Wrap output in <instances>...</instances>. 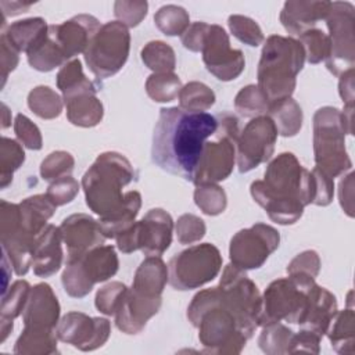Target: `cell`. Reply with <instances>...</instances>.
<instances>
[{"mask_svg": "<svg viewBox=\"0 0 355 355\" xmlns=\"http://www.w3.org/2000/svg\"><path fill=\"white\" fill-rule=\"evenodd\" d=\"M187 319L198 327V338L208 354H240L248 340L233 313L219 300L218 288H205L193 297Z\"/></svg>", "mask_w": 355, "mask_h": 355, "instance_id": "4", "label": "cell"}, {"mask_svg": "<svg viewBox=\"0 0 355 355\" xmlns=\"http://www.w3.org/2000/svg\"><path fill=\"white\" fill-rule=\"evenodd\" d=\"M176 236L180 244H193L205 236V223L193 214L182 215L176 222Z\"/></svg>", "mask_w": 355, "mask_h": 355, "instance_id": "47", "label": "cell"}, {"mask_svg": "<svg viewBox=\"0 0 355 355\" xmlns=\"http://www.w3.org/2000/svg\"><path fill=\"white\" fill-rule=\"evenodd\" d=\"M61 243V230L54 225H47L36 237L32 252V268L36 276L49 277L60 270L62 263Z\"/></svg>", "mask_w": 355, "mask_h": 355, "instance_id": "25", "label": "cell"}, {"mask_svg": "<svg viewBox=\"0 0 355 355\" xmlns=\"http://www.w3.org/2000/svg\"><path fill=\"white\" fill-rule=\"evenodd\" d=\"M234 108L241 116L255 118L259 115H266L269 101L258 86L248 85L237 93L234 98Z\"/></svg>", "mask_w": 355, "mask_h": 355, "instance_id": "39", "label": "cell"}, {"mask_svg": "<svg viewBox=\"0 0 355 355\" xmlns=\"http://www.w3.org/2000/svg\"><path fill=\"white\" fill-rule=\"evenodd\" d=\"M201 53L207 69L219 80H233L244 71L243 51L230 47L229 36L219 25H209Z\"/></svg>", "mask_w": 355, "mask_h": 355, "instance_id": "17", "label": "cell"}, {"mask_svg": "<svg viewBox=\"0 0 355 355\" xmlns=\"http://www.w3.org/2000/svg\"><path fill=\"white\" fill-rule=\"evenodd\" d=\"M218 128L212 140H207L194 172V184L218 183L229 178L236 159V141L240 135L239 121L234 115L223 112L216 115Z\"/></svg>", "mask_w": 355, "mask_h": 355, "instance_id": "8", "label": "cell"}, {"mask_svg": "<svg viewBox=\"0 0 355 355\" xmlns=\"http://www.w3.org/2000/svg\"><path fill=\"white\" fill-rule=\"evenodd\" d=\"M62 241L67 244V261L79 258L90 250L103 245L107 239L98 225L86 214H73L65 218L60 226Z\"/></svg>", "mask_w": 355, "mask_h": 355, "instance_id": "20", "label": "cell"}, {"mask_svg": "<svg viewBox=\"0 0 355 355\" xmlns=\"http://www.w3.org/2000/svg\"><path fill=\"white\" fill-rule=\"evenodd\" d=\"M320 270V258L316 251L306 250L301 254H298L288 265H287V273H305L312 277H316Z\"/></svg>", "mask_w": 355, "mask_h": 355, "instance_id": "52", "label": "cell"}, {"mask_svg": "<svg viewBox=\"0 0 355 355\" xmlns=\"http://www.w3.org/2000/svg\"><path fill=\"white\" fill-rule=\"evenodd\" d=\"M293 334L294 331L282 324L280 322L266 324L263 326L262 333L258 338L259 348L269 355L287 354Z\"/></svg>", "mask_w": 355, "mask_h": 355, "instance_id": "40", "label": "cell"}, {"mask_svg": "<svg viewBox=\"0 0 355 355\" xmlns=\"http://www.w3.org/2000/svg\"><path fill=\"white\" fill-rule=\"evenodd\" d=\"M263 180L251 183L254 201L279 225L295 223L304 208L313 202V178L293 153H282L265 171Z\"/></svg>", "mask_w": 355, "mask_h": 355, "instance_id": "3", "label": "cell"}, {"mask_svg": "<svg viewBox=\"0 0 355 355\" xmlns=\"http://www.w3.org/2000/svg\"><path fill=\"white\" fill-rule=\"evenodd\" d=\"M304 62L305 53L298 40L280 35L266 39L258 64L257 86L269 104L291 97Z\"/></svg>", "mask_w": 355, "mask_h": 355, "instance_id": "5", "label": "cell"}, {"mask_svg": "<svg viewBox=\"0 0 355 355\" xmlns=\"http://www.w3.org/2000/svg\"><path fill=\"white\" fill-rule=\"evenodd\" d=\"M331 347L338 354H354L355 344V313L354 308L337 311L326 333Z\"/></svg>", "mask_w": 355, "mask_h": 355, "instance_id": "31", "label": "cell"}, {"mask_svg": "<svg viewBox=\"0 0 355 355\" xmlns=\"http://www.w3.org/2000/svg\"><path fill=\"white\" fill-rule=\"evenodd\" d=\"M101 28L98 19L89 14H79L62 24L49 25V32L62 53L65 61L85 53L93 36Z\"/></svg>", "mask_w": 355, "mask_h": 355, "instance_id": "19", "label": "cell"}, {"mask_svg": "<svg viewBox=\"0 0 355 355\" xmlns=\"http://www.w3.org/2000/svg\"><path fill=\"white\" fill-rule=\"evenodd\" d=\"M130 49L129 28L119 21H110L93 36L83 55L89 69L105 79L122 69Z\"/></svg>", "mask_w": 355, "mask_h": 355, "instance_id": "12", "label": "cell"}, {"mask_svg": "<svg viewBox=\"0 0 355 355\" xmlns=\"http://www.w3.org/2000/svg\"><path fill=\"white\" fill-rule=\"evenodd\" d=\"M329 8L330 1H286L280 12V22L288 33L300 36L304 32L313 29L318 21L324 19Z\"/></svg>", "mask_w": 355, "mask_h": 355, "instance_id": "26", "label": "cell"}, {"mask_svg": "<svg viewBox=\"0 0 355 355\" xmlns=\"http://www.w3.org/2000/svg\"><path fill=\"white\" fill-rule=\"evenodd\" d=\"M128 287L121 282H111L96 294V308L104 315H114L119 306Z\"/></svg>", "mask_w": 355, "mask_h": 355, "instance_id": "46", "label": "cell"}, {"mask_svg": "<svg viewBox=\"0 0 355 355\" xmlns=\"http://www.w3.org/2000/svg\"><path fill=\"white\" fill-rule=\"evenodd\" d=\"M97 90L94 83L87 78L82 83L62 92L67 118L71 123L82 128H92L101 122L104 110L101 101L96 97Z\"/></svg>", "mask_w": 355, "mask_h": 355, "instance_id": "21", "label": "cell"}, {"mask_svg": "<svg viewBox=\"0 0 355 355\" xmlns=\"http://www.w3.org/2000/svg\"><path fill=\"white\" fill-rule=\"evenodd\" d=\"M75 165L73 157L67 151H54L49 154L42 165L40 175L44 180H57L72 172Z\"/></svg>", "mask_w": 355, "mask_h": 355, "instance_id": "45", "label": "cell"}, {"mask_svg": "<svg viewBox=\"0 0 355 355\" xmlns=\"http://www.w3.org/2000/svg\"><path fill=\"white\" fill-rule=\"evenodd\" d=\"M214 103L215 93L201 82H190L179 93V107L186 111L201 112L211 108Z\"/></svg>", "mask_w": 355, "mask_h": 355, "instance_id": "38", "label": "cell"}, {"mask_svg": "<svg viewBox=\"0 0 355 355\" xmlns=\"http://www.w3.org/2000/svg\"><path fill=\"white\" fill-rule=\"evenodd\" d=\"M304 49L305 60L309 64H319L322 61H326L329 57L330 50V40L329 36L318 28L309 29L300 35L298 40Z\"/></svg>", "mask_w": 355, "mask_h": 355, "instance_id": "43", "label": "cell"}, {"mask_svg": "<svg viewBox=\"0 0 355 355\" xmlns=\"http://www.w3.org/2000/svg\"><path fill=\"white\" fill-rule=\"evenodd\" d=\"M147 1L119 0L114 4V14L119 22H122L128 28H132L137 26L144 19V17L147 15Z\"/></svg>", "mask_w": 355, "mask_h": 355, "instance_id": "48", "label": "cell"}, {"mask_svg": "<svg viewBox=\"0 0 355 355\" xmlns=\"http://www.w3.org/2000/svg\"><path fill=\"white\" fill-rule=\"evenodd\" d=\"M28 105L37 116L54 119L62 111V98L49 86H37L28 96Z\"/></svg>", "mask_w": 355, "mask_h": 355, "instance_id": "34", "label": "cell"}, {"mask_svg": "<svg viewBox=\"0 0 355 355\" xmlns=\"http://www.w3.org/2000/svg\"><path fill=\"white\" fill-rule=\"evenodd\" d=\"M266 115L275 122L277 133L284 137L295 136L302 126V110L298 103L288 97L269 104Z\"/></svg>", "mask_w": 355, "mask_h": 355, "instance_id": "30", "label": "cell"}, {"mask_svg": "<svg viewBox=\"0 0 355 355\" xmlns=\"http://www.w3.org/2000/svg\"><path fill=\"white\" fill-rule=\"evenodd\" d=\"M168 282V266L159 257H147L137 268L132 288L148 297H161Z\"/></svg>", "mask_w": 355, "mask_h": 355, "instance_id": "28", "label": "cell"}, {"mask_svg": "<svg viewBox=\"0 0 355 355\" xmlns=\"http://www.w3.org/2000/svg\"><path fill=\"white\" fill-rule=\"evenodd\" d=\"M29 293L31 286L26 280L14 282L1 297V319L12 320L24 313Z\"/></svg>", "mask_w": 355, "mask_h": 355, "instance_id": "42", "label": "cell"}, {"mask_svg": "<svg viewBox=\"0 0 355 355\" xmlns=\"http://www.w3.org/2000/svg\"><path fill=\"white\" fill-rule=\"evenodd\" d=\"M216 288L220 304L233 313L241 333L251 338L259 326L258 319L262 305V297L255 283L248 279L245 270L229 263L225 266Z\"/></svg>", "mask_w": 355, "mask_h": 355, "instance_id": "9", "label": "cell"}, {"mask_svg": "<svg viewBox=\"0 0 355 355\" xmlns=\"http://www.w3.org/2000/svg\"><path fill=\"white\" fill-rule=\"evenodd\" d=\"M216 128V116L207 111L162 108L153 133V162L171 175L193 182L204 146Z\"/></svg>", "mask_w": 355, "mask_h": 355, "instance_id": "2", "label": "cell"}, {"mask_svg": "<svg viewBox=\"0 0 355 355\" xmlns=\"http://www.w3.org/2000/svg\"><path fill=\"white\" fill-rule=\"evenodd\" d=\"M58 340L80 351H93L110 337L111 324L104 318H90L82 312H68L57 324Z\"/></svg>", "mask_w": 355, "mask_h": 355, "instance_id": "18", "label": "cell"}, {"mask_svg": "<svg viewBox=\"0 0 355 355\" xmlns=\"http://www.w3.org/2000/svg\"><path fill=\"white\" fill-rule=\"evenodd\" d=\"M222 268L219 250L211 243L189 247L171 258L168 282L175 290L198 288L214 280Z\"/></svg>", "mask_w": 355, "mask_h": 355, "instance_id": "11", "label": "cell"}, {"mask_svg": "<svg viewBox=\"0 0 355 355\" xmlns=\"http://www.w3.org/2000/svg\"><path fill=\"white\" fill-rule=\"evenodd\" d=\"M1 251L10 259L18 276L25 275L32 266V252L36 237L28 233L18 219V204L1 201L0 204Z\"/></svg>", "mask_w": 355, "mask_h": 355, "instance_id": "16", "label": "cell"}, {"mask_svg": "<svg viewBox=\"0 0 355 355\" xmlns=\"http://www.w3.org/2000/svg\"><path fill=\"white\" fill-rule=\"evenodd\" d=\"M25 153L22 146L8 137H1L0 144V180L1 189H6L11 180L14 172L24 164Z\"/></svg>", "mask_w": 355, "mask_h": 355, "instance_id": "37", "label": "cell"}, {"mask_svg": "<svg viewBox=\"0 0 355 355\" xmlns=\"http://www.w3.org/2000/svg\"><path fill=\"white\" fill-rule=\"evenodd\" d=\"M79 191V183L71 176H62L57 180H53L51 184L47 187V196L49 198L57 205H64L71 202Z\"/></svg>", "mask_w": 355, "mask_h": 355, "instance_id": "49", "label": "cell"}, {"mask_svg": "<svg viewBox=\"0 0 355 355\" xmlns=\"http://www.w3.org/2000/svg\"><path fill=\"white\" fill-rule=\"evenodd\" d=\"M135 178L136 171L129 159L114 151L100 154L82 178L86 204L100 216L98 225L107 239L126 230L139 214L140 193H122Z\"/></svg>", "mask_w": 355, "mask_h": 355, "instance_id": "1", "label": "cell"}, {"mask_svg": "<svg viewBox=\"0 0 355 355\" xmlns=\"http://www.w3.org/2000/svg\"><path fill=\"white\" fill-rule=\"evenodd\" d=\"M60 304L47 283H39L31 288L28 302L24 309L25 327L54 329L58 324Z\"/></svg>", "mask_w": 355, "mask_h": 355, "instance_id": "24", "label": "cell"}, {"mask_svg": "<svg viewBox=\"0 0 355 355\" xmlns=\"http://www.w3.org/2000/svg\"><path fill=\"white\" fill-rule=\"evenodd\" d=\"M1 71H3V85L7 79L8 72L14 71L18 65V50L6 39L4 35H1Z\"/></svg>", "mask_w": 355, "mask_h": 355, "instance_id": "56", "label": "cell"}, {"mask_svg": "<svg viewBox=\"0 0 355 355\" xmlns=\"http://www.w3.org/2000/svg\"><path fill=\"white\" fill-rule=\"evenodd\" d=\"M119 261L112 245H98L85 255L67 261L61 282L68 295L86 297L96 283L112 277L118 272Z\"/></svg>", "mask_w": 355, "mask_h": 355, "instance_id": "10", "label": "cell"}, {"mask_svg": "<svg viewBox=\"0 0 355 355\" xmlns=\"http://www.w3.org/2000/svg\"><path fill=\"white\" fill-rule=\"evenodd\" d=\"M277 129L269 115L252 118L240 132L236 141L237 166L245 173L270 159L277 140Z\"/></svg>", "mask_w": 355, "mask_h": 355, "instance_id": "15", "label": "cell"}, {"mask_svg": "<svg viewBox=\"0 0 355 355\" xmlns=\"http://www.w3.org/2000/svg\"><path fill=\"white\" fill-rule=\"evenodd\" d=\"M32 3H21V1H1L0 7L6 15H17L21 12H26Z\"/></svg>", "mask_w": 355, "mask_h": 355, "instance_id": "58", "label": "cell"}, {"mask_svg": "<svg viewBox=\"0 0 355 355\" xmlns=\"http://www.w3.org/2000/svg\"><path fill=\"white\" fill-rule=\"evenodd\" d=\"M49 25L40 17L21 19L11 24L3 35L18 50L28 53L46 33Z\"/></svg>", "mask_w": 355, "mask_h": 355, "instance_id": "29", "label": "cell"}, {"mask_svg": "<svg viewBox=\"0 0 355 355\" xmlns=\"http://www.w3.org/2000/svg\"><path fill=\"white\" fill-rule=\"evenodd\" d=\"M227 24H229V29L233 33V36L248 46L257 47L265 40L262 29L250 17L230 15L227 19Z\"/></svg>", "mask_w": 355, "mask_h": 355, "instance_id": "44", "label": "cell"}, {"mask_svg": "<svg viewBox=\"0 0 355 355\" xmlns=\"http://www.w3.org/2000/svg\"><path fill=\"white\" fill-rule=\"evenodd\" d=\"M157 28L166 36H182L190 26L189 12L176 4L162 6L154 15Z\"/></svg>", "mask_w": 355, "mask_h": 355, "instance_id": "35", "label": "cell"}, {"mask_svg": "<svg viewBox=\"0 0 355 355\" xmlns=\"http://www.w3.org/2000/svg\"><path fill=\"white\" fill-rule=\"evenodd\" d=\"M1 108H3V128H7V126H10V122H11V119H8V115H10V111H8V108H7V105L6 104H1Z\"/></svg>", "mask_w": 355, "mask_h": 355, "instance_id": "59", "label": "cell"}, {"mask_svg": "<svg viewBox=\"0 0 355 355\" xmlns=\"http://www.w3.org/2000/svg\"><path fill=\"white\" fill-rule=\"evenodd\" d=\"M57 333L54 329L25 327L15 343L17 354H53L57 352Z\"/></svg>", "mask_w": 355, "mask_h": 355, "instance_id": "32", "label": "cell"}, {"mask_svg": "<svg viewBox=\"0 0 355 355\" xmlns=\"http://www.w3.org/2000/svg\"><path fill=\"white\" fill-rule=\"evenodd\" d=\"M141 61L147 68L154 71V73H164V72H173L176 67V58L173 49L161 42L153 40L148 42L141 49Z\"/></svg>", "mask_w": 355, "mask_h": 355, "instance_id": "33", "label": "cell"}, {"mask_svg": "<svg viewBox=\"0 0 355 355\" xmlns=\"http://www.w3.org/2000/svg\"><path fill=\"white\" fill-rule=\"evenodd\" d=\"M315 286V277L305 273H291L273 280L262 295L259 326L286 320L300 324L308 305V294Z\"/></svg>", "mask_w": 355, "mask_h": 355, "instance_id": "7", "label": "cell"}, {"mask_svg": "<svg viewBox=\"0 0 355 355\" xmlns=\"http://www.w3.org/2000/svg\"><path fill=\"white\" fill-rule=\"evenodd\" d=\"M196 205L207 215L215 216L226 208V193L216 183H201L196 184L194 190Z\"/></svg>", "mask_w": 355, "mask_h": 355, "instance_id": "41", "label": "cell"}, {"mask_svg": "<svg viewBox=\"0 0 355 355\" xmlns=\"http://www.w3.org/2000/svg\"><path fill=\"white\" fill-rule=\"evenodd\" d=\"M324 19L330 32L326 67L333 75L340 76L355 64V7L349 1H330Z\"/></svg>", "mask_w": 355, "mask_h": 355, "instance_id": "13", "label": "cell"}, {"mask_svg": "<svg viewBox=\"0 0 355 355\" xmlns=\"http://www.w3.org/2000/svg\"><path fill=\"white\" fill-rule=\"evenodd\" d=\"M320 338L322 337H319L316 333L306 329H301L298 333L293 334L287 354H295V352L319 354Z\"/></svg>", "mask_w": 355, "mask_h": 355, "instance_id": "53", "label": "cell"}, {"mask_svg": "<svg viewBox=\"0 0 355 355\" xmlns=\"http://www.w3.org/2000/svg\"><path fill=\"white\" fill-rule=\"evenodd\" d=\"M140 225V250L147 257H161L172 243L173 220L162 208L150 209Z\"/></svg>", "mask_w": 355, "mask_h": 355, "instance_id": "23", "label": "cell"}, {"mask_svg": "<svg viewBox=\"0 0 355 355\" xmlns=\"http://www.w3.org/2000/svg\"><path fill=\"white\" fill-rule=\"evenodd\" d=\"M182 87L183 86L179 76L173 72L153 73L146 82L147 94L157 103H168L175 100Z\"/></svg>", "mask_w": 355, "mask_h": 355, "instance_id": "36", "label": "cell"}, {"mask_svg": "<svg viewBox=\"0 0 355 355\" xmlns=\"http://www.w3.org/2000/svg\"><path fill=\"white\" fill-rule=\"evenodd\" d=\"M161 297H148L135 288H128L119 306L116 308L115 324L126 334H137L161 308Z\"/></svg>", "mask_w": 355, "mask_h": 355, "instance_id": "22", "label": "cell"}, {"mask_svg": "<svg viewBox=\"0 0 355 355\" xmlns=\"http://www.w3.org/2000/svg\"><path fill=\"white\" fill-rule=\"evenodd\" d=\"M345 135H352L343 111L322 107L313 115L315 164L331 179L351 171L352 161L345 150Z\"/></svg>", "mask_w": 355, "mask_h": 355, "instance_id": "6", "label": "cell"}, {"mask_svg": "<svg viewBox=\"0 0 355 355\" xmlns=\"http://www.w3.org/2000/svg\"><path fill=\"white\" fill-rule=\"evenodd\" d=\"M313 178V202L319 207H326L333 201L334 196V182L330 176L322 172L319 168L311 171Z\"/></svg>", "mask_w": 355, "mask_h": 355, "instance_id": "51", "label": "cell"}, {"mask_svg": "<svg viewBox=\"0 0 355 355\" xmlns=\"http://www.w3.org/2000/svg\"><path fill=\"white\" fill-rule=\"evenodd\" d=\"M14 130L19 141L31 148V150H40L42 148V135L39 128L25 115L18 114L14 122Z\"/></svg>", "mask_w": 355, "mask_h": 355, "instance_id": "50", "label": "cell"}, {"mask_svg": "<svg viewBox=\"0 0 355 355\" xmlns=\"http://www.w3.org/2000/svg\"><path fill=\"white\" fill-rule=\"evenodd\" d=\"M338 93H340V97L343 98V103L345 107H354V98H355L354 68H351L340 75Z\"/></svg>", "mask_w": 355, "mask_h": 355, "instance_id": "57", "label": "cell"}, {"mask_svg": "<svg viewBox=\"0 0 355 355\" xmlns=\"http://www.w3.org/2000/svg\"><path fill=\"white\" fill-rule=\"evenodd\" d=\"M338 198L344 212L352 218L354 216V173L349 172L344 179H341L338 186Z\"/></svg>", "mask_w": 355, "mask_h": 355, "instance_id": "55", "label": "cell"}, {"mask_svg": "<svg viewBox=\"0 0 355 355\" xmlns=\"http://www.w3.org/2000/svg\"><path fill=\"white\" fill-rule=\"evenodd\" d=\"M337 313V300L336 297L315 283L308 294V305L304 313V318L300 323L301 329L311 330L316 333L319 337H323L333 318Z\"/></svg>", "mask_w": 355, "mask_h": 355, "instance_id": "27", "label": "cell"}, {"mask_svg": "<svg viewBox=\"0 0 355 355\" xmlns=\"http://www.w3.org/2000/svg\"><path fill=\"white\" fill-rule=\"evenodd\" d=\"M208 29H209V25L205 22L198 21L191 24L186 29V32L180 36L182 44L190 51H201Z\"/></svg>", "mask_w": 355, "mask_h": 355, "instance_id": "54", "label": "cell"}, {"mask_svg": "<svg viewBox=\"0 0 355 355\" xmlns=\"http://www.w3.org/2000/svg\"><path fill=\"white\" fill-rule=\"evenodd\" d=\"M279 232L269 225L258 222L232 237L229 247L230 263L243 270L258 269L279 247Z\"/></svg>", "mask_w": 355, "mask_h": 355, "instance_id": "14", "label": "cell"}]
</instances>
